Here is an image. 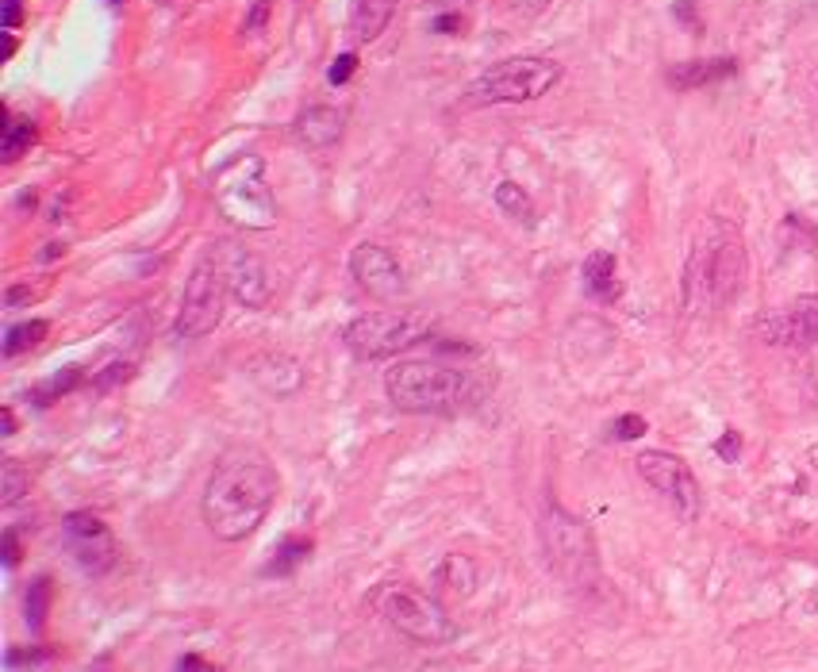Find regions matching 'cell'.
<instances>
[{
    "mask_svg": "<svg viewBox=\"0 0 818 672\" xmlns=\"http://www.w3.org/2000/svg\"><path fill=\"white\" fill-rule=\"evenodd\" d=\"M584 289H588V297L604 300V304L619 300V292H622L619 269H615V258L607 251L588 254V262H584Z\"/></svg>",
    "mask_w": 818,
    "mask_h": 672,
    "instance_id": "ac0fdd59",
    "label": "cell"
},
{
    "mask_svg": "<svg viewBox=\"0 0 818 672\" xmlns=\"http://www.w3.org/2000/svg\"><path fill=\"white\" fill-rule=\"evenodd\" d=\"M496 204L504 216H512L515 223H535V200L527 196V188L515 185V181H500L496 185Z\"/></svg>",
    "mask_w": 818,
    "mask_h": 672,
    "instance_id": "ffe728a7",
    "label": "cell"
},
{
    "mask_svg": "<svg viewBox=\"0 0 818 672\" xmlns=\"http://www.w3.org/2000/svg\"><path fill=\"white\" fill-rule=\"evenodd\" d=\"M47 649H27V653H20V649H12L9 653V664H20V661H27V664H35V661H47Z\"/></svg>",
    "mask_w": 818,
    "mask_h": 672,
    "instance_id": "1f68e13d",
    "label": "cell"
},
{
    "mask_svg": "<svg viewBox=\"0 0 818 672\" xmlns=\"http://www.w3.org/2000/svg\"><path fill=\"white\" fill-rule=\"evenodd\" d=\"M611 435L619 438V442H634V438L645 435V419L642 415H619V419L611 422Z\"/></svg>",
    "mask_w": 818,
    "mask_h": 672,
    "instance_id": "484cf974",
    "label": "cell"
},
{
    "mask_svg": "<svg viewBox=\"0 0 818 672\" xmlns=\"http://www.w3.org/2000/svg\"><path fill=\"white\" fill-rule=\"evenodd\" d=\"M266 20H269V0H254V9H250V16H246L243 32L246 35H258L261 27H266Z\"/></svg>",
    "mask_w": 818,
    "mask_h": 672,
    "instance_id": "f546056e",
    "label": "cell"
},
{
    "mask_svg": "<svg viewBox=\"0 0 818 672\" xmlns=\"http://www.w3.org/2000/svg\"><path fill=\"white\" fill-rule=\"evenodd\" d=\"M47 331H50L47 320H27L20 327H12L9 338H4V358H20L24 350H35L47 338Z\"/></svg>",
    "mask_w": 818,
    "mask_h": 672,
    "instance_id": "7402d4cb",
    "label": "cell"
},
{
    "mask_svg": "<svg viewBox=\"0 0 818 672\" xmlns=\"http://www.w3.org/2000/svg\"><path fill=\"white\" fill-rule=\"evenodd\" d=\"M370 607L416 646H446V641L457 638L454 618L442 611L439 600H431V595L416 592L408 584H396V580H385V584L373 588Z\"/></svg>",
    "mask_w": 818,
    "mask_h": 672,
    "instance_id": "277c9868",
    "label": "cell"
},
{
    "mask_svg": "<svg viewBox=\"0 0 818 672\" xmlns=\"http://www.w3.org/2000/svg\"><path fill=\"white\" fill-rule=\"evenodd\" d=\"M354 70H358V55H339L331 62V70H327V81H331V85H347V81L354 78Z\"/></svg>",
    "mask_w": 818,
    "mask_h": 672,
    "instance_id": "83f0119b",
    "label": "cell"
},
{
    "mask_svg": "<svg viewBox=\"0 0 818 672\" xmlns=\"http://www.w3.org/2000/svg\"><path fill=\"white\" fill-rule=\"evenodd\" d=\"M227 289L231 297L238 300L243 308H250V312H261V308L273 300V281H269L266 266H261V258H254V254H231V266H227Z\"/></svg>",
    "mask_w": 818,
    "mask_h": 672,
    "instance_id": "4fadbf2b",
    "label": "cell"
},
{
    "mask_svg": "<svg viewBox=\"0 0 818 672\" xmlns=\"http://www.w3.org/2000/svg\"><path fill=\"white\" fill-rule=\"evenodd\" d=\"M426 331H431V320L423 312L385 308V312H365L358 320H350L347 331H342V343L358 361H385L408 350V346L423 343Z\"/></svg>",
    "mask_w": 818,
    "mask_h": 672,
    "instance_id": "5b68a950",
    "label": "cell"
},
{
    "mask_svg": "<svg viewBox=\"0 0 818 672\" xmlns=\"http://www.w3.org/2000/svg\"><path fill=\"white\" fill-rule=\"evenodd\" d=\"M35 142V124L32 119H12L9 127H4V139H0V158L4 162H16L20 154H27Z\"/></svg>",
    "mask_w": 818,
    "mask_h": 672,
    "instance_id": "603a6c76",
    "label": "cell"
},
{
    "mask_svg": "<svg viewBox=\"0 0 818 672\" xmlns=\"http://www.w3.org/2000/svg\"><path fill=\"white\" fill-rule=\"evenodd\" d=\"M315 542L304 538V534H289V538L277 546V554L266 561V569H261V577H292V572L300 569V565L312 557Z\"/></svg>",
    "mask_w": 818,
    "mask_h": 672,
    "instance_id": "d6986e66",
    "label": "cell"
},
{
    "mask_svg": "<svg viewBox=\"0 0 818 672\" xmlns=\"http://www.w3.org/2000/svg\"><path fill=\"white\" fill-rule=\"evenodd\" d=\"M542 542L550 565L569 588H592L599 580V554L592 526L584 519L569 515L561 503H550L542 515Z\"/></svg>",
    "mask_w": 818,
    "mask_h": 672,
    "instance_id": "8992f818",
    "label": "cell"
},
{
    "mask_svg": "<svg viewBox=\"0 0 818 672\" xmlns=\"http://www.w3.org/2000/svg\"><path fill=\"white\" fill-rule=\"evenodd\" d=\"M715 454H718V462H726V465L738 462V457H741V435H738V430L726 427V435L715 442Z\"/></svg>",
    "mask_w": 818,
    "mask_h": 672,
    "instance_id": "4316f807",
    "label": "cell"
},
{
    "mask_svg": "<svg viewBox=\"0 0 818 672\" xmlns=\"http://www.w3.org/2000/svg\"><path fill=\"white\" fill-rule=\"evenodd\" d=\"M20 9H24V0H4V27H16L20 24Z\"/></svg>",
    "mask_w": 818,
    "mask_h": 672,
    "instance_id": "d6a6232c",
    "label": "cell"
},
{
    "mask_svg": "<svg viewBox=\"0 0 818 672\" xmlns=\"http://www.w3.org/2000/svg\"><path fill=\"white\" fill-rule=\"evenodd\" d=\"M426 4H439V9H449V4H461V0H426Z\"/></svg>",
    "mask_w": 818,
    "mask_h": 672,
    "instance_id": "f35d334b",
    "label": "cell"
},
{
    "mask_svg": "<svg viewBox=\"0 0 818 672\" xmlns=\"http://www.w3.org/2000/svg\"><path fill=\"white\" fill-rule=\"evenodd\" d=\"M277 493H281V477L273 465L261 454L235 450V454H223L208 477L200 515L220 542H243L266 523Z\"/></svg>",
    "mask_w": 818,
    "mask_h": 672,
    "instance_id": "6da1fadb",
    "label": "cell"
},
{
    "mask_svg": "<svg viewBox=\"0 0 818 672\" xmlns=\"http://www.w3.org/2000/svg\"><path fill=\"white\" fill-rule=\"evenodd\" d=\"M223 300H227V269L215 266V258H200L192 277L185 281L174 331L182 338L212 335L223 320Z\"/></svg>",
    "mask_w": 818,
    "mask_h": 672,
    "instance_id": "ba28073f",
    "label": "cell"
},
{
    "mask_svg": "<svg viewBox=\"0 0 818 672\" xmlns=\"http://www.w3.org/2000/svg\"><path fill=\"white\" fill-rule=\"evenodd\" d=\"M350 277L358 281V289L370 292L381 304H393V300H400L408 292L400 262L377 243H358L350 251Z\"/></svg>",
    "mask_w": 818,
    "mask_h": 672,
    "instance_id": "30bf717a",
    "label": "cell"
},
{
    "mask_svg": "<svg viewBox=\"0 0 818 672\" xmlns=\"http://www.w3.org/2000/svg\"><path fill=\"white\" fill-rule=\"evenodd\" d=\"M177 672H215V669L200 653H185L182 661H177Z\"/></svg>",
    "mask_w": 818,
    "mask_h": 672,
    "instance_id": "4dcf8cb0",
    "label": "cell"
},
{
    "mask_svg": "<svg viewBox=\"0 0 818 672\" xmlns=\"http://www.w3.org/2000/svg\"><path fill=\"white\" fill-rule=\"evenodd\" d=\"M561 62L542 55H527V58H504V62L488 66L477 81H472L469 93L477 96L480 104H523V101H538L546 96L553 85L561 81Z\"/></svg>",
    "mask_w": 818,
    "mask_h": 672,
    "instance_id": "52a82bcc",
    "label": "cell"
},
{
    "mask_svg": "<svg viewBox=\"0 0 818 672\" xmlns=\"http://www.w3.org/2000/svg\"><path fill=\"white\" fill-rule=\"evenodd\" d=\"M634 465L645 485H650L653 493H662L685 523H692V519L700 515V480L688 470L685 457L665 454V450H645V454L634 457Z\"/></svg>",
    "mask_w": 818,
    "mask_h": 672,
    "instance_id": "9c48e42d",
    "label": "cell"
},
{
    "mask_svg": "<svg viewBox=\"0 0 818 672\" xmlns=\"http://www.w3.org/2000/svg\"><path fill=\"white\" fill-rule=\"evenodd\" d=\"M24 300H32V289H9V297H4V304H9V308H16V304H24Z\"/></svg>",
    "mask_w": 818,
    "mask_h": 672,
    "instance_id": "d590c367",
    "label": "cell"
},
{
    "mask_svg": "<svg viewBox=\"0 0 818 672\" xmlns=\"http://www.w3.org/2000/svg\"><path fill=\"white\" fill-rule=\"evenodd\" d=\"M488 376L472 369H449L439 361H396L385 373V392L400 412L457 415L488 396Z\"/></svg>",
    "mask_w": 818,
    "mask_h": 672,
    "instance_id": "7a4b0ae2",
    "label": "cell"
},
{
    "mask_svg": "<svg viewBox=\"0 0 818 672\" xmlns=\"http://www.w3.org/2000/svg\"><path fill=\"white\" fill-rule=\"evenodd\" d=\"M738 73V62L734 58H708V62H680L669 70V85L680 89V93H692V89L715 85V81H726Z\"/></svg>",
    "mask_w": 818,
    "mask_h": 672,
    "instance_id": "9a60e30c",
    "label": "cell"
},
{
    "mask_svg": "<svg viewBox=\"0 0 818 672\" xmlns=\"http://www.w3.org/2000/svg\"><path fill=\"white\" fill-rule=\"evenodd\" d=\"M434 27H439V32H442V35H454V27H457V20H454V16H442V20H439V24H434Z\"/></svg>",
    "mask_w": 818,
    "mask_h": 672,
    "instance_id": "8d00e7d4",
    "label": "cell"
},
{
    "mask_svg": "<svg viewBox=\"0 0 818 672\" xmlns=\"http://www.w3.org/2000/svg\"><path fill=\"white\" fill-rule=\"evenodd\" d=\"M78 381H81V369H78V366H70L66 373L50 376V381L43 384V389H35V399H39V404H50V399H58L62 392L78 389Z\"/></svg>",
    "mask_w": 818,
    "mask_h": 672,
    "instance_id": "d4e9b609",
    "label": "cell"
},
{
    "mask_svg": "<svg viewBox=\"0 0 818 672\" xmlns=\"http://www.w3.org/2000/svg\"><path fill=\"white\" fill-rule=\"evenodd\" d=\"M50 580L47 577H35L32 588H27V623H32V630H39L43 623H47V611H50Z\"/></svg>",
    "mask_w": 818,
    "mask_h": 672,
    "instance_id": "cb8c5ba5",
    "label": "cell"
},
{
    "mask_svg": "<svg viewBox=\"0 0 818 672\" xmlns=\"http://www.w3.org/2000/svg\"><path fill=\"white\" fill-rule=\"evenodd\" d=\"M550 4H553V0H507V9H512L515 16H527V20L542 16Z\"/></svg>",
    "mask_w": 818,
    "mask_h": 672,
    "instance_id": "f1b7e54d",
    "label": "cell"
},
{
    "mask_svg": "<svg viewBox=\"0 0 818 672\" xmlns=\"http://www.w3.org/2000/svg\"><path fill=\"white\" fill-rule=\"evenodd\" d=\"M746 285V246L741 235L723 223L711 219L700 231L692 254L685 266V304L688 312H715V308L731 304Z\"/></svg>",
    "mask_w": 818,
    "mask_h": 672,
    "instance_id": "3957f363",
    "label": "cell"
},
{
    "mask_svg": "<svg viewBox=\"0 0 818 672\" xmlns=\"http://www.w3.org/2000/svg\"><path fill=\"white\" fill-rule=\"evenodd\" d=\"M472 584H477V561L469 554H446L439 561V569H434V592L439 595L465 600L472 592Z\"/></svg>",
    "mask_w": 818,
    "mask_h": 672,
    "instance_id": "2e32d148",
    "label": "cell"
},
{
    "mask_svg": "<svg viewBox=\"0 0 818 672\" xmlns=\"http://www.w3.org/2000/svg\"><path fill=\"white\" fill-rule=\"evenodd\" d=\"M807 462H810V470H815V477H818V445H810V450H807Z\"/></svg>",
    "mask_w": 818,
    "mask_h": 672,
    "instance_id": "74e56055",
    "label": "cell"
},
{
    "mask_svg": "<svg viewBox=\"0 0 818 672\" xmlns=\"http://www.w3.org/2000/svg\"><path fill=\"white\" fill-rule=\"evenodd\" d=\"M27 488H32V473H27L16 457H4V462H0V503L12 508Z\"/></svg>",
    "mask_w": 818,
    "mask_h": 672,
    "instance_id": "44dd1931",
    "label": "cell"
},
{
    "mask_svg": "<svg viewBox=\"0 0 818 672\" xmlns=\"http://www.w3.org/2000/svg\"><path fill=\"white\" fill-rule=\"evenodd\" d=\"M66 546L73 549L81 569L93 572V577H101V572H108L116 565V538L104 526V519H96L93 511H73L66 519Z\"/></svg>",
    "mask_w": 818,
    "mask_h": 672,
    "instance_id": "8fae6325",
    "label": "cell"
},
{
    "mask_svg": "<svg viewBox=\"0 0 818 672\" xmlns=\"http://www.w3.org/2000/svg\"><path fill=\"white\" fill-rule=\"evenodd\" d=\"M4 561L9 565H16L20 561V542H16V534H4Z\"/></svg>",
    "mask_w": 818,
    "mask_h": 672,
    "instance_id": "e575fe53",
    "label": "cell"
},
{
    "mask_svg": "<svg viewBox=\"0 0 818 672\" xmlns=\"http://www.w3.org/2000/svg\"><path fill=\"white\" fill-rule=\"evenodd\" d=\"M342 131H347V112L331 108V104H312L296 116V139L307 150H319V154L331 150L342 139Z\"/></svg>",
    "mask_w": 818,
    "mask_h": 672,
    "instance_id": "5bb4252c",
    "label": "cell"
},
{
    "mask_svg": "<svg viewBox=\"0 0 818 672\" xmlns=\"http://www.w3.org/2000/svg\"><path fill=\"white\" fill-rule=\"evenodd\" d=\"M757 335L769 346H815L818 343V297H799L787 308L761 315Z\"/></svg>",
    "mask_w": 818,
    "mask_h": 672,
    "instance_id": "7c38bea8",
    "label": "cell"
},
{
    "mask_svg": "<svg viewBox=\"0 0 818 672\" xmlns=\"http://www.w3.org/2000/svg\"><path fill=\"white\" fill-rule=\"evenodd\" d=\"M396 0H354V16H350V35L358 43H377L385 27L393 24Z\"/></svg>",
    "mask_w": 818,
    "mask_h": 672,
    "instance_id": "e0dca14e",
    "label": "cell"
},
{
    "mask_svg": "<svg viewBox=\"0 0 818 672\" xmlns=\"http://www.w3.org/2000/svg\"><path fill=\"white\" fill-rule=\"evenodd\" d=\"M677 16H680V24H688L692 32L700 27V20H696V12H692V0H677Z\"/></svg>",
    "mask_w": 818,
    "mask_h": 672,
    "instance_id": "836d02e7",
    "label": "cell"
}]
</instances>
